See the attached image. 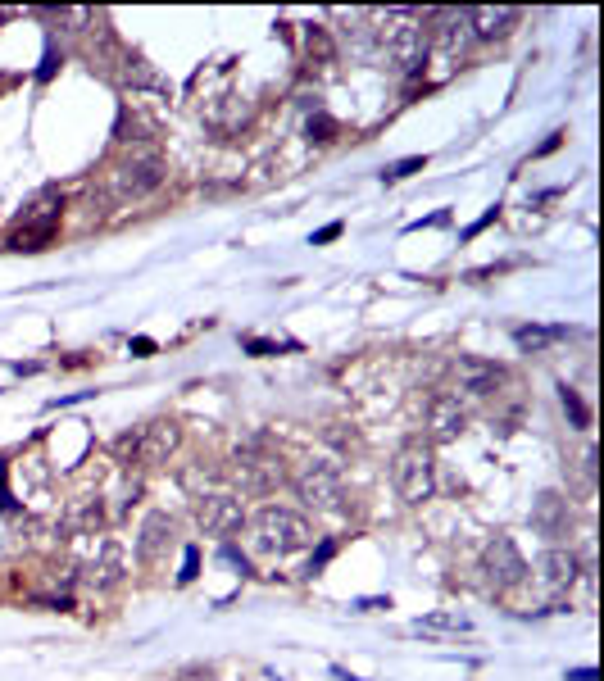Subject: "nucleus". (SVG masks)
I'll use <instances>...</instances> for the list:
<instances>
[{"label":"nucleus","mask_w":604,"mask_h":681,"mask_svg":"<svg viewBox=\"0 0 604 681\" xmlns=\"http://www.w3.org/2000/svg\"><path fill=\"white\" fill-rule=\"evenodd\" d=\"M291 486H296V495L305 504H314V509H337L341 504V468L327 464V459H309Z\"/></svg>","instance_id":"obj_7"},{"label":"nucleus","mask_w":604,"mask_h":681,"mask_svg":"<svg viewBox=\"0 0 604 681\" xmlns=\"http://www.w3.org/2000/svg\"><path fill=\"white\" fill-rule=\"evenodd\" d=\"M100 523H105L100 500H96V495H78V500H73V509H69V527H73V532H96Z\"/></svg>","instance_id":"obj_19"},{"label":"nucleus","mask_w":604,"mask_h":681,"mask_svg":"<svg viewBox=\"0 0 604 681\" xmlns=\"http://www.w3.org/2000/svg\"><path fill=\"white\" fill-rule=\"evenodd\" d=\"M455 377H459V386H464V391H473V395H491L500 382H505V368L491 364V359L464 355V359L455 364Z\"/></svg>","instance_id":"obj_14"},{"label":"nucleus","mask_w":604,"mask_h":681,"mask_svg":"<svg viewBox=\"0 0 604 681\" xmlns=\"http://www.w3.org/2000/svg\"><path fill=\"white\" fill-rule=\"evenodd\" d=\"M255 536H259V550H268V554H296L314 541V527H309L305 514H291V509L268 504L255 518Z\"/></svg>","instance_id":"obj_2"},{"label":"nucleus","mask_w":604,"mask_h":681,"mask_svg":"<svg viewBox=\"0 0 604 681\" xmlns=\"http://www.w3.org/2000/svg\"><path fill=\"white\" fill-rule=\"evenodd\" d=\"M55 64H60V60H55V50H50V55H46V64H41V69H37V78H41V82H50V73H55Z\"/></svg>","instance_id":"obj_32"},{"label":"nucleus","mask_w":604,"mask_h":681,"mask_svg":"<svg viewBox=\"0 0 604 681\" xmlns=\"http://www.w3.org/2000/svg\"><path fill=\"white\" fill-rule=\"evenodd\" d=\"M159 182H164V159H159L155 150H132L123 164L109 168V191H114V200H141V196H150Z\"/></svg>","instance_id":"obj_4"},{"label":"nucleus","mask_w":604,"mask_h":681,"mask_svg":"<svg viewBox=\"0 0 604 681\" xmlns=\"http://www.w3.org/2000/svg\"><path fill=\"white\" fill-rule=\"evenodd\" d=\"M173 532H178V527H173L169 514H146V523H141V536H137V554H141L146 563H155L159 554L173 545Z\"/></svg>","instance_id":"obj_15"},{"label":"nucleus","mask_w":604,"mask_h":681,"mask_svg":"<svg viewBox=\"0 0 604 681\" xmlns=\"http://www.w3.org/2000/svg\"><path fill=\"white\" fill-rule=\"evenodd\" d=\"M468 427V409L459 405V395H436L427 405V436L432 441H455Z\"/></svg>","instance_id":"obj_11"},{"label":"nucleus","mask_w":604,"mask_h":681,"mask_svg":"<svg viewBox=\"0 0 604 681\" xmlns=\"http://www.w3.org/2000/svg\"><path fill=\"white\" fill-rule=\"evenodd\" d=\"M223 559H228V563H237V568H241V577L250 573V559H246V554H237V550H232V545H223Z\"/></svg>","instance_id":"obj_31"},{"label":"nucleus","mask_w":604,"mask_h":681,"mask_svg":"<svg viewBox=\"0 0 604 681\" xmlns=\"http://www.w3.org/2000/svg\"><path fill=\"white\" fill-rule=\"evenodd\" d=\"M232 473H237L241 491H250V495H268L282 482V464L259 441L237 445V454H232Z\"/></svg>","instance_id":"obj_5"},{"label":"nucleus","mask_w":604,"mask_h":681,"mask_svg":"<svg viewBox=\"0 0 604 681\" xmlns=\"http://www.w3.org/2000/svg\"><path fill=\"white\" fill-rule=\"evenodd\" d=\"M114 454H119L123 464H137V432H123L119 441H114Z\"/></svg>","instance_id":"obj_26"},{"label":"nucleus","mask_w":604,"mask_h":681,"mask_svg":"<svg viewBox=\"0 0 604 681\" xmlns=\"http://www.w3.org/2000/svg\"><path fill=\"white\" fill-rule=\"evenodd\" d=\"M559 400H564V409H568V418H573V427H586V423H591V409L582 405V395H577L573 386H559Z\"/></svg>","instance_id":"obj_24"},{"label":"nucleus","mask_w":604,"mask_h":681,"mask_svg":"<svg viewBox=\"0 0 604 681\" xmlns=\"http://www.w3.org/2000/svg\"><path fill=\"white\" fill-rule=\"evenodd\" d=\"M0 509H10V491H5V468H0Z\"/></svg>","instance_id":"obj_34"},{"label":"nucleus","mask_w":604,"mask_h":681,"mask_svg":"<svg viewBox=\"0 0 604 681\" xmlns=\"http://www.w3.org/2000/svg\"><path fill=\"white\" fill-rule=\"evenodd\" d=\"M564 336H568V327H518L514 341H518V350H532V355H541L550 341H564Z\"/></svg>","instance_id":"obj_21"},{"label":"nucleus","mask_w":604,"mask_h":681,"mask_svg":"<svg viewBox=\"0 0 604 681\" xmlns=\"http://www.w3.org/2000/svg\"><path fill=\"white\" fill-rule=\"evenodd\" d=\"M377 41H382V55H387L396 69L418 73L423 69V55H427V32L414 23L409 10H391L377 28Z\"/></svg>","instance_id":"obj_1"},{"label":"nucleus","mask_w":604,"mask_h":681,"mask_svg":"<svg viewBox=\"0 0 604 681\" xmlns=\"http://www.w3.org/2000/svg\"><path fill=\"white\" fill-rule=\"evenodd\" d=\"M464 14H468V32L473 37H505L518 23V10H509V5H477V10H464Z\"/></svg>","instance_id":"obj_16"},{"label":"nucleus","mask_w":604,"mask_h":681,"mask_svg":"<svg viewBox=\"0 0 604 681\" xmlns=\"http://www.w3.org/2000/svg\"><path fill=\"white\" fill-rule=\"evenodd\" d=\"M536 573H541V586L550 595H564L568 586L577 582V554L573 550H545L536 559Z\"/></svg>","instance_id":"obj_13"},{"label":"nucleus","mask_w":604,"mask_h":681,"mask_svg":"<svg viewBox=\"0 0 604 681\" xmlns=\"http://www.w3.org/2000/svg\"><path fill=\"white\" fill-rule=\"evenodd\" d=\"M196 568H200V554H196V550H187V559H182V573H178V582H191V577H196Z\"/></svg>","instance_id":"obj_29"},{"label":"nucleus","mask_w":604,"mask_h":681,"mask_svg":"<svg viewBox=\"0 0 604 681\" xmlns=\"http://www.w3.org/2000/svg\"><path fill=\"white\" fill-rule=\"evenodd\" d=\"M246 119H250L246 96H218L214 105L205 109V123H209V128H218V132H237Z\"/></svg>","instance_id":"obj_17"},{"label":"nucleus","mask_w":604,"mask_h":681,"mask_svg":"<svg viewBox=\"0 0 604 681\" xmlns=\"http://www.w3.org/2000/svg\"><path fill=\"white\" fill-rule=\"evenodd\" d=\"M305 137L318 141V146H327V141L341 137V123L332 119V114H323V109H314V114H309V123H305Z\"/></svg>","instance_id":"obj_23"},{"label":"nucleus","mask_w":604,"mask_h":681,"mask_svg":"<svg viewBox=\"0 0 604 681\" xmlns=\"http://www.w3.org/2000/svg\"><path fill=\"white\" fill-rule=\"evenodd\" d=\"M246 350L250 355H278V341H264V336H246Z\"/></svg>","instance_id":"obj_28"},{"label":"nucleus","mask_w":604,"mask_h":681,"mask_svg":"<svg viewBox=\"0 0 604 681\" xmlns=\"http://www.w3.org/2000/svg\"><path fill=\"white\" fill-rule=\"evenodd\" d=\"M564 681H595V668H573Z\"/></svg>","instance_id":"obj_33"},{"label":"nucleus","mask_w":604,"mask_h":681,"mask_svg":"<svg viewBox=\"0 0 604 681\" xmlns=\"http://www.w3.org/2000/svg\"><path fill=\"white\" fill-rule=\"evenodd\" d=\"M337 237H341V223H327L314 232V246H327V241H337Z\"/></svg>","instance_id":"obj_30"},{"label":"nucleus","mask_w":604,"mask_h":681,"mask_svg":"<svg viewBox=\"0 0 604 681\" xmlns=\"http://www.w3.org/2000/svg\"><path fill=\"white\" fill-rule=\"evenodd\" d=\"M332 554H337V541H323V545H318V554H314V559H309V568H305V573H309V577H314V573H323V563L332 559Z\"/></svg>","instance_id":"obj_27"},{"label":"nucleus","mask_w":604,"mask_h":681,"mask_svg":"<svg viewBox=\"0 0 604 681\" xmlns=\"http://www.w3.org/2000/svg\"><path fill=\"white\" fill-rule=\"evenodd\" d=\"M423 164H427V155H409V159H400V164H391L382 178H409V173H418Z\"/></svg>","instance_id":"obj_25"},{"label":"nucleus","mask_w":604,"mask_h":681,"mask_svg":"<svg viewBox=\"0 0 604 681\" xmlns=\"http://www.w3.org/2000/svg\"><path fill=\"white\" fill-rule=\"evenodd\" d=\"M391 482H396L400 500L405 504H423L432 500V486H436V464H432V450L423 441H409L396 450V464H391Z\"/></svg>","instance_id":"obj_3"},{"label":"nucleus","mask_w":604,"mask_h":681,"mask_svg":"<svg viewBox=\"0 0 604 681\" xmlns=\"http://www.w3.org/2000/svg\"><path fill=\"white\" fill-rule=\"evenodd\" d=\"M55 232H60V196L46 191V196H37V205L23 214V223L10 232V246L14 250H41Z\"/></svg>","instance_id":"obj_6"},{"label":"nucleus","mask_w":604,"mask_h":681,"mask_svg":"<svg viewBox=\"0 0 604 681\" xmlns=\"http://www.w3.org/2000/svg\"><path fill=\"white\" fill-rule=\"evenodd\" d=\"M119 573H123V554H119V545H114V541H105V545H100V563H91V582H96V586H114V582H119Z\"/></svg>","instance_id":"obj_20"},{"label":"nucleus","mask_w":604,"mask_h":681,"mask_svg":"<svg viewBox=\"0 0 604 681\" xmlns=\"http://www.w3.org/2000/svg\"><path fill=\"white\" fill-rule=\"evenodd\" d=\"M468 627H473V622H468L464 613H427V618L414 622L418 636H459V632H468Z\"/></svg>","instance_id":"obj_18"},{"label":"nucleus","mask_w":604,"mask_h":681,"mask_svg":"<svg viewBox=\"0 0 604 681\" xmlns=\"http://www.w3.org/2000/svg\"><path fill=\"white\" fill-rule=\"evenodd\" d=\"M182 441V427L173 418H155V423L137 427V464H164Z\"/></svg>","instance_id":"obj_10"},{"label":"nucleus","mask_w":604,"mask_h":681,"mask_svg":"<svg viewBox=\"0 0 604 681\" xmlns=\"http://www.w3.org/2000/svg\"><path fill=\"white\" fill-rule=\"evenodd\" d=\"M482 573L496 591H509V586H518L527 577V559L518 554V545L509 536H491L482 550Z\"/></svg>","instance_id":"obj_8"},{"label":"nucleus","mask_w":604,"mask_h":681,"mask_svg":"<svg viewBox=\"0 0 604 681\" xmlns=\"http://www.w3.org/2000/svg\"><path fill=\"white\" fill-rule=\"evenodd\" d=\"M532 527L541 536H550V541H559V536H568V527H573V514H568V500L555 491H545L536 495L532 504Z\"/></svg>","instance_id":"obj_12"},{"label":"nucleus","mask_w":604,"mask_h":681,"mask_svg":"<svg viewBox=\"0 0 604 681\" xmlns=\"http://www.w3.org/2000/svg\"><path fill=\"white\" fill-rule=\"evenodd\" d=\"M196 523L205 536H232L241 523H246V509H241L237 495L228 491H209L196 500Z\"/></svg>","instance_id":"obj_9"},{"label":"nucleus","mask_w":604,"mask_h":681,"mask_svg":"<svg viewBox=\"0 0 604 681\" xmlns=\"http://www.w3.org/2000/svg\"><path fill=\"white\" fill-rule=\"evenodd\" d=\"M305 50H309V60H318V64L337 60V41H332V32L327 28H318V23H309L305 28Z\"/></svg>","instance_id":"obj_22"}]
</instances>
